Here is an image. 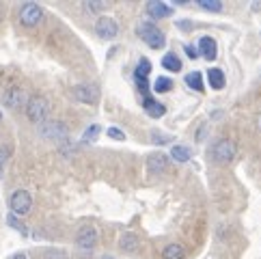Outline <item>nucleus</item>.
Wrapping results in <instances>:
<instances>
[{"instance_id":"1","label":"nucleus","mask_w":261,"mask_h":259,"mask_svg":"<svg viewBox=\"0 0 261 259\" xmlns=\"http://www.w3.org/2000/svg\"><path fill=\"white\" fill-rule=\"evenodd\" d=\"M48 110H50V104L43 95L29 97V104H26V117H29L33 123H43L45 119H48Z\"/></svg>"},{"instance_id":"2","label":"nucleus","mask_w":261,"mask_h":259,"mask_svg":"<svg viewBox=\"0 0 261 259\" xmlns=\"http://www.w3.org/2000/svg\"><path fill=\"white\" fill-rule=\"evenodd\" d=\"M138 33H141L143 41L149 45V48H153V50H160L162 45L166 43L164 33L158 29L155 24H151V22H143L141 26H138Z\"/></svg>"},{"instance_id":"3","label":"nucleus","mask_w":261,"mask_h":259,"mask_svg":"<svg viewBox=\"0 0 261 259\" xmlns=\"http://www.w3.org/2000/svg\"><path fill=\"white\" fill-rule=\"evenodd\" d=\"M9 205H11V212L15 216H24L29 214L31 208H33V197L29 190H15L9 199Z\"/></svg>"},{"instance_id":"4","label":"nucleus","mask_w":261,"mask_h":259,"mask_svg":"<svg viewBox=\"0 0 261 259\" xmlns=\"http://www.w3.org/2000/svg\"><path fill=\"white\" fill-rule=\"evenodd\" d=\"M233 156H236V143L233 141H229V138H220V141L214 143L212 158L216 162H229Z\"/></svg>"},{"instance_id":"5","label":"nucleus","mask_w":261,"mask_h":259,"mask_svg":"<svg viewBox=\"0 0 261 259\" xmlns=\"http://www.w3.org/2000/svg\"><path fill=\"white\" fill-rule=\"evenodd\" d=\"M41 20H43V11H41L39 5H35V3L22 5V9H20V22L24 26H37Z\"/></svg>"},{"instance_id":"6","label":"nucleus","mask_w":261,"mask_h":259,"mask_svg":"<svg viewBox=\"0 0 261 259\" xmlns=\"http://www.w3.org/2000/svg\"><path fill=\"white\" fill-rule=\"evenodd\" d=\"M95 33H97V37H101V39H113V37H117V33H119V24L110 15H101L95 22Z\"/></svg>"},{"instance_id":"7","label":"nucleus","mask_w":261,"mask_h":259,"mask_svg":"<svg viewBox=\"0 0 261 259\" xmlns=\"http://www.w3.org/2000/svg\"><path fill=\"white\" fill-rule=\"evenodd\" d=\"M76 244H78V248H82V251H91V248L97 244V229L91 227V225L80 227V231L76 234Z\"/></svg>"},{"instance_id":"8","label":"nucleus","mask_w":261,"mask_h":259,"mask_svg":"<svg viewBox=\"0 0 261 259\" xmlns=\"http://www.w3.org/2000/svg\"><path fill=\"white\" fill-rule=\"evenodd\" d=\"M41 136L50 138V141H63L67 136V127L61 121H43L41 123Z\"/></svg>"},{"instance_id":"9","label":"nucleus","mask_w":261,"mask_h":259,"mask_svg":"<svg viewBox=\"0 0 261 259\" xmlns=\"http://www.w3.org/2000/svg\"><path fill=\"white\" fill-rule=\"evenodd\" d=\"M73 97L85 101V104H95L99 101V89L95 85H78L73 87Z\"/></svg>"},{"instance_id":"10","label":"nucleus","mask_w":261,"mask_h":259,"mask_svg":"<svg viewBox=\"0 0 261 259\" xmlns=\"http://www.w3.org/2000/svg\"><path fill=\"white\" fill-rule=\"evenodd\" d=\"M3 101H5V106H9V108H22V106L29 104V95L24 93V89L13 87V89H9L5 93Z\"/></svg>"},{"instance_id":"11","label":"nucleus","mask_w":261,"mask_h":259,"mask_svg":"<svg viewBox=\"0 0 261 259\" xmlns=\"http://www.w3.org/2000/svg\"><path fill=\"white\" fill-rule=\"evenodd\" d=\"M166 166H169V156L164 153H151L147 158V169L153 175H160L162 171H166Z\"/></svg>"},{"instance_id":"12","label":"nucleus","mask_w":261,"mask_h":259,"mask_svg":"<svg viewBox=\"0 0 261 259\" xmlns=\"http://www.w3.org/2000/svg\"><path fill=\"white\" fill-rule=\"evenodd\" d=\"M199 52H201L207 61H214V59H216V52H218L216 41H214L212 37H207V35L201 37V39H199Z\"/></svg>"},{"instance_id":"13","label":"nucleus","mask_w":261,"mask_h":259,"mask_svg":"<svg viewBox=\"0 0 261 259\" xmlns=\"http://www.w3.org/2000/svg\"><path fill=\"white\" fill-rule=\"evenodd\" d=\"M143 106H145V113H147L149 117H153V119H160V117L166 113L164 104H160V101H158V99H153V97H145Z\"/></svg>"},{"instance_id":"14","label":"nucleus","mask_w":261,"mask_h":259,"mask_svg":"<svg viewBox=\"0 0 261 259\" xmlns=\"http://www.w3.org/2000/svg\"><path fill=\"white\" fill-rule=\"evenodd\" d=\"M147 13L151 15V17H158V20H162V17L173 15V7L164 5V3H149V5H147Z\"/></svg>"},{"instance_id":"15","label":"nucleus","mask_w":261,"mask_h":259,"mask_svg":"<svg viewBox=\"0 0 261 259\" xmlns=\"http://www.w3.org/2000/svg\"><path fill=\"white\" fill-rule=\"evenodd\" d=\"M207 82H210V87H212L214 91H220L222 87H225V85H227L225 71H222V69H218V67H214V69H210V71H207Z\"/></svg>"},{"instance_id":"16","label":"nucleus","mask_w":261,"mask_h":259,"mask_svg":"<svg viewBox=\"0 0 261 259\" xmlns=\"http://www.w3.org/2000/svg\"><path fill=\"white\" fill-rule=\"evenodd\" d=\"M171 158L177 160V162H188L192 158V151L188 149L186 145H173V149H171Z\"/></svg>"},{"instance_id":"17","label":"nucleus","mask_w":261,"mask_h":259,"mask_svg":"<svg viewBox=\"0 0 261 259\" xmlns=\"http://www.w3.org/2000/svg\"><path fill=\"white\" fill-rule=\"evenodd\" d=\"M119 246L123 248L125 253H132V251H136V248H138V236H136V234H123V236H121V242H119Z\"/></svg>"},{"instance_id":"18","label":"nucleus","mask_w":261,"mask_h":259,"mask_svg":"<svg viewBox=\"0 0 261 259\" xmlns=\"http://www.w3.org/2000/svg\"><path fill=\"white\" fill-rule=\"evenodd\" d=\"M162 67L169 71H181V61L177 54H164L162 57Z\"/></svg>"},{"instance_id":"19","label":"nucleus","mask_w":261,"mask_h":259,"mask_svg":"<svg viewBox=\"0 0 261 259\" xmlns=\"http://www.w3.org/2000/svg\"><path fill=\"white\" fill-rule=\"evenodd\" d=\"M162 257H164V259H184V248H181L179 244L171 242V244H166V246H164Z\"/></svg>"},{"instance_id":"20","label":"nucleus","mask_w":261,"mask_h":259,"mask_svg":"<svg viewBox=\"0 0 261 259\" xmlns=\"http://www.w3.org/2000/svg\"><path fill=\"white\" fill-rule=\"evenodd\" d=\"M186 85H188L190 89L194 91H203V76H201V71H192L186 76Z\"/></svg>"},{"instance_id":"21","label":"nucleus","mask_w":261,"mask_h":259,"mask_svg":"<svg viewBox=\"0 0 261 259\" xmlns=\"http://www.w3.org/2000/svg\"><path fill=\"white\" fill-rule=\"evenodd\" d=\"M171 89H173V80L166 78V76H160L153 82V91H155V93H169Z\"/></svg>"},{"instance_id":"22","label":"nucleus","mask_w":261,"mask_h":259,"mask_svg":"<svg viewBox=\"0 0 261 259\" xmlns=\"http://www.w3.org/2000/svg\"><path fill=\"white\" fill-rule=\"evenodd\" d=\"M149 71H151V61H149V59H141V61H138V67H136V71H134V76L147 80Z\"/></svg>"},{"instance_id":"23","label":"nucleus","mask_w":261,"mask_h":259,"mask_svg":"<svg viewBox=\"0 0 261 259\" xmlns=\"http://www.w3.org/2000/svg\"><path fill=\"white\" fill-rule=\"evenodd\" d=\"M199 7L205 9V11H222V3L220 0H199Z\"/></svg>"},{"instance_id":"24","label":"nucleus","mask_w":261,"mask_h":259,"mask_svg":"<svg viewBox=\"0 0 261 259\" xmlns=\"http://www.w3.org/2000/svg\"><path fill=\"white\" fill-rule=\"evenodd\" d=\"M43 259H67V253L59 251V248H45V251H43Z\"/></svg>"},{"instance_id":"25","label":"nucleus","mask_w":261,"mask_h":259,"mask_svg":"<svg viewBox=\"0 0 261 259\" xmlns=\"http://www.w3.org/2000/svg\"><path fill=\"white\" fill-rule=\"evenodd\" d=\"M97 134H99V125H91V127H87V132H85V136H82V141L91 143V141H95V138H97Z\"/></svg>"},{"instance_id":"26","label":"nucleus","mask_w":261,"mask_h":259,"mask_svg":"<svg viewBox=\"0 0 261 259\" xmlns=\"http://www.w3.org/2000/svg\"><path fill=\"white\" fill-rule=\"evenodd\" d=\"M85 7H87V11H91V13H99V11H104V9L108 7V3H85Z\"/></svg>"},{"instance_id":"27","label":"nucleus","mask_w":261,"mask_h":259,"mask_svg":"<svg viewBox=\"0 0 261 259\" xmlns=\"http://www.w3.org/2000/svg\"><path fill=\"white\" fill-rule=\"evenodd\" d=\"M108 136L115 138V141H123V138H125V134L121 132L119 127H108Z\"/></svg>"},{"instance_id":"28","label":"nucleus","mask_w":261,"mask_h":259,"mask_svg":"<svg viewBox=\"0 0 261 259\" xmlns=\"http://www.w3.org/2000/svg\"><path fill=\"white\" fill-rule=\"evenodd\" d=\"M7 158H9V149H7L5 145H0V173H3V169H5Z\"/></svg>"},{"instance_id":"29","label":"nucleus","mask_w":261,"mask_h":259,"mask_svg":"<svg viewBox=\"0 0 261 259\" xmlns=\"http://www.w3.org/2000/svg\"><path fill=\"white\" fill-rule=\"evenodd\" d=\"M177 29L190 31V29H192V22H190V20H177Z\"/></svg>"},{"instance_id":"30","label":"nucleus","mask_w":261,"mask_h":259,"mask_svg":"<svg viewBox=\"0 0 261 259\" xmlns=\"http://www.w3.org/2000/svg\"><path fill=\"white\" fill-rule=\"evenodd\" d=\"M7 220H9V223H11V225H13V227H15L17 231H22V234H26V229H24V227H22L20 223H17V220H15V216H13V214H11V216H9Z\"/></svg>"},{"instance_id":"31","label":"nucleus","mask_w":261,"mask_h":259,"mask_svg":"<svg viewBox=\"0 0 261 259\" xmlns=\"http://www.w3.org/2000/svg\"><path fill=\"white\" fill-rule=\"evenodd\" d=\"M153 143H158V145H164V143H169V136H160V134H153Z\"/></svg>"},{"instance_id":"32","label":"nucleus","mask_w":261,"mask_h":259,"mask_svg":"<svg viewBox=\"0 0 261 259\" xmlns=\"http://www.w3.org/2000/svg\"><path fill=\"white\" fill-rule=\"evenodd\" d=\"M136 85H138V89H141V91H147V89H149L147 80H143V78H136Z\"/></svg>"},{"instance_id":"33","label":"nucleus","mask_w":261,"mask_h":259,"mask_svg":"<svg viewBox=\"0 0 261 259\" xmlns=\"http://www.w3.org/2000/svg\"><path fill=\"white\" fill-rule=\"evenodd\" d=\"M186 52H188V57H190V59H197V50H194L192 45H186Z\"/></svg>"},{"instance_id":"34","label":"nucleus","mask_w":261,"mask_h":259,"mask_svg":"<svg viewBox=\"0 0 261 259\" xmlns=\"http://www.w3.org/2000/svg\"><path fill=\"white\" fill-rule=\"evenodd\" d=\"M13 259H29V257H26V255H22V253H20V255H15Z\"/></svg>"},{"instance_id":"35","label":"nucleus","mask_w":261,"mask_h":259,"mask_svg":"<svg viewBox=\"0 0 261 259\" xmlns=\"http://www.w3.org/2000/svg\"><path fill=\"white\" fill-rule=\"evenodd\" d=\"M101 259H115L113 255H104V257H101Z\"/></svg>"},{"instance_id":"36","label":"nucleus","mask_w":261,"mask_h":259,"mask_svg":"<svg viewBox=\"0 0 261 259\" xmlns=\"http://www.w3.org/2000/svg\"><path fill=\"white\" fill-rule=\"evenodd\" d=\"M0 15H3V7H0Z\"/></svg>"},{"instance_id":"37","label":"nucleus","mask_w":261,"mask_h":259,"mask_svg":"<svg viewBox=\"0 0 261 259\" xmlns=\"http://www.w3.org/2000/svg\"><path fill=\"white\" fill-rule=\"evenodd\" d=\"M0 119H3V115H0Z\"/></svg>"}]
</instances>
